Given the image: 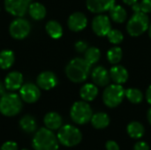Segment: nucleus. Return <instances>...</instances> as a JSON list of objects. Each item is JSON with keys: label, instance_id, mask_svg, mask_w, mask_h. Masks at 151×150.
<instances>
[{"label": "nucleus", "instance_id": "nucleus-1", "mask_svg": "<svg viewBox=\"0 0 151 150\" xmlns=\"http://www.w3.org/2000/svg\"><path fill=\"white\" fill-rule=\"evenodd\" d=\"M91 65L85 58L76 57L71 60L65 68L67 78L75 83H81L87 80L89 75Z\"/></svg>", "mask_w": 151, "mask_h": 150}, {"label": "nucleus", "instance_id": "nucleus-2", "mask_svg": "<svg viewBox=\"0 0 151 150\" xmlns=\"http://www.w3.org/2000/svg\"><path fill=\"white\" fill-rule=\"evenodd\" d=\"M32 146L35 150H58V140L52 130L43 127L35 134Z\"/></svg>", "mask_w": 151, "mask_h": 150}, {"label": "nucleus", "instance_id": "nucleus-3", "mask_svg": "<svg viewBox=\"0 0 151 150\" xmlns=\"http://www.w3.org/2000/svg\"><path fill=\"white\" fill-rule=\"evenodd\" d=\"M21 98L14 93H5L0 98V112L6 117L19 114L22 109Z\"/></svg>", "mask_w": 151, "mask_h": 150}, {"label": "nucleus", "instance_id": "nucleus-4", "mask_svg": "<svg viewBox=\"0 0 151 150\" xmlns=\"http://www.w3.org/2000/svg\"><path fill=\"white\" fill-rule=\"evenodd\" d=\"M150 27V19L147 13L135 12L127 25V30L131 36L136 37L142 34Z\"/></svg>", "mask_w": 151, "mask_h": 150}, {"label": "nucleus", "instance_id": "nucleus-5", "mask_svg": "<svg viewBox=\"0 0 151 150\" xmlns=\"http://www.w3.org/2000/svg\"><path fill=\"white\" fill-rule=\"evenodd\" d=\"M82 139L81 131L71 125L61 126L58 133V141L65 147H73L78 145Z\"/></svg>", "mask_w": 151, "mask_h": 150}, {"label": "nucleus", "instance_id": "nucleus-6", "mask_svg": "<svg viewBox=\"0 0 151 150\" xmlns=\"http://www.w3.org/2000/svg\"><path fill=\"white\" fill-rule=\"evenodd\" d=\"M125 89L120 84H112L108 86L103 94V100L104 104L110 108L119 106L125 96Z\"/></svg>", "mask_w": 151, "mask_h": 150}, {"label": "nucleus", "instance_id": "nucleus-7", "mask_svg": "<svg viewBox=\"0 0 151 150\" xmlns=\"http://www.w3.org/2000/svg\"><path fill=\"white\" fill-rule=\"evenodd\" d=\"M70 115L74 123L78 125H84L91 120L93 112L88 103L80 101L73 103L71 108Z\"/></svg>", "mask_w": 151, "mask_h": 150}, {"label": "nucleus", "instance_id": "nucleus-8", "mask_svg": "<svg viewBox=\"0 0 151 150\" xmlns=\"http://www.w3.org/2000/svg\"><path fill=\"white\" fill-rule=\"evenodd\" d=\"M30 30H31V26L29 22L22 18H18L13 21H12L9 27V32L11 36L17 40H21L26 38L29 34Z\"/></svg>", "mask_w": 151, "mask_h": 150}, {"label": "nucleus", "instance_id": "nucleus-9", "mask_svg": "<svg viewBox=\"0 0 151 150\" xmlns=\"http://www.w3.org/2000/svg\"><path fill=\"white\" fill-rule=\"evenodd\" d=\"M32 0H4V8L15 17H22L28 11Z\"/></svg>", "mask_w": 151, "mask_h": 150}, {"label": "nucleus", "instance_id": "nucleus-10", "mask_svg": "<svg viewBox=\"0 0 151 150\" xmlns=\"http://www.w3.org/2000/svg\"><path fill=\"white\" fill-rule=\"evenodd\" d=\"M19 95L20 98L27 103H33L38 101V99L41 96V91L37 86H35L33 83H26L21 86L19 88Z\"/></svg>", "mask_w": 151, "mask_h": 150}, {"label": "nucleus", "instance_id": "nucleus-11", "mask_svg": "<svg viewBox=\"0 0 151 150\" xmlns=\"http://www.w3.org/2000/svg\"><path fill=\"white\" fill-rule=\"evenodd\" d=\"M92 29L98 36H105L111 29V20L106 15H97L92 21Z\"/></svg>", "mask_w": 151, "mask_h": 150}, {"label": "nucleus", "instance_id": "nucleus-12", "mask_svg": "<svg viewBox=\"0 0 151 150\" xmlns=\"http://www.w3.org/2000/svg\"><path fill=\"white\" fill-rule=\"evenodd\" d=\"M37 86L43 90H50L57 86L58 78L52 72H42L36 79Z\"/></svg>", "mask_w": 151, "mask_h": 150}, {"label": "nucleus", "instance_id": "nucleus-13", "mask_svg": "<svg viewBox=\"0 0 151 150\" xmlns=\"http://www.w3.org/2000/svg\"><path fill=\"white\" fill-rule=\"evenodd\" d=\"M88 24V19L86 15L82 12H74L68 18L67 25L68 27L74 32H79L83 30Z\"/></svg>", "mask_w": 151, "mask_h": 150}, {"label": "nucleus", "instance_id": "nucleus-14", "mask_svg": "<svg viewBox=\"0 0 151 150\" xmlns=\"http://www.w3.org/2000/svg\"><path fill=\"white\" fill-rule=\"evenodd\" d=\"M115 5V0H87L88 9L94 13L110 11Z\"/></svg>", "mask_w": 151, "mask_h": 150}, {"label": "nucleus", "instance_id": "nucleus-15", "mask_svg": "<svg viewBox=\"0 0 151 150\" xmlns=\"http://www.w3.org/2000/svg\"><path fill=\"white\" fill-rule=\"evenodd\" d=\"M23 84V75L17 71L9 72L4 80V86L7 90L15 91L19 89Z\"/></svg>", "mask_w": 151, "mask_h": 150}, {"label": "nucleus", "instance_id": "nucleus-16", "mask_svg": "<svg viewBox=\"0 0 151 150\" xmlns=\"http://www.w3.org/2000/svg\"><path fill=\"white\" fill-rule=\"evenodd\" d=\"M92 80L97 86L105 87L110 82V72L104 66H96L92 71Z\"/></svg>", "mask_w": 151, "mask_h": 150}, {"label": "nucleus", "instance_id": "nucleus-17", "mask_svg": "<svg viewBox=\"0 0 151 150\" xmlns=\"http://www.w3.org/2000/svg\"><path fill=\"white\" fill-rule=\"evenodd\" d=\"M110 76L111 79L116 84H123L128 79V72L127 69L121 65H115L111 68L110 70Z\"/></svg>", "mask_w": 151, "mask_h": 150}, {"label": "nucleus", "instance_id": "nucleus-18", "mask_svg": "<svg viewBox=\"0 0 151 150\" xmlns=\"http://www.w3.org/2000/svg\"><path fill=\"white\" fill-rule=\"evenodd\" d=\"M44 125L50 130H58L62 126V118L57 112H49L44 117Z\"/></svg>", "mask_w": 151, "mask_h": 150}, {"label": "nucleus", "instance_id": "nucleus-19", "mask_svg": "<svg viewBox=\"0 0 151 150\" xmlns=\"http://www.w3.org/2000/svg\"><path fill=\"white\" fill-rule=\"evenodd\" d=\"M80 95H81V97L82 98V100H84L86 102H90V101H93L97 96L98 88L96 85L88 83V84H85L81 88Z\"/></svg>", "mask_w": 151, "mask_h": 150}, {"label": "nucleus", "instance_id": "nucleus-20", "mask_svg": "<svg viewBox=\"0 0 151 150\" xmlns=\"http://www.w3.org/2000/svg\"><path fill=\"white\" fill-rule=\"evenodd\" d=\"M28 13L35 20H41L46 15V9L42 4L34 2L31 3L28 7Z\"/></svg>", "mask_w": 151, "mask_h": 150}, {"label": "nucleus", "instance_id": "nucleus-21", "mask_svg": "<svg viewBox=\"0 0 151 150\" xmlns=\"http://www.w3.org/2000/svg\"><path fill=\"white\" fill-rule=\"evenodd\" d=\"M91 124L96 129H104L110 124V118L104 112H98L92 116Z\"/></svg>", "mask_w": 151, "mask_h": 150}, {"label": "nucleus", "instance_id": "nucleus-22", "mask_svg": "<svg viewBox=\"0 0 151 150\" xmlns=\"http://www.w3.org/2000/svg\"><path fill=\"white\" fill-rule=\"evenodd\" d=\"M46 32L53 39H58L63 34L62 26L56 20H50L45 26Z\"/></svg>", "mask_w": 151, "mask_h": 150}, {"label": "nucleus", "instance_id": "nucleus-23", "mask_svg": "<svg viewBox=\"0 0 151 150\" xmlns=\"http://www.w3.org/2000/svg\"><path fill=\"white\" fill-rule=\"evenodd\" d=\"M127 130L128 135L133 139H140L144 135V133H145L144 126L137 121L131 122L127 126Z\"/></svg>", "mask_w": 151, "mask_h": 150}, {"label": "nucleus", "instance_id": "nucleus-24", "mask_svg": "<svg viewBox=\"0 0 151 150\" xmlns=\"http://www.w3.org/2000/svg\"><path fill=\"white\" fill-rule=\"evenodd\" d=\"M14 63V53L10 50H4L0 52V68L6 70Z\"/></svg>", "mask_w": 151, "mask_h": 150}, {"label": "nucleus", "instance_id": "nucleus-25", "mask_svg": "<svg viewBox=\"0 0 151 150\" xmlns=\"http://www.w3.org/2000/svg\"><path fill=\"white\" fill-rule=\"evenodd\" d=\"M110 16L113 21L117 23H123L127 19V13L121 5H114L110 10Z\"/></svg>", "mask_w": 151, "mask_h": 150}, {"label": "nucleus", "instance_id": "nucleus-26", "mask_svg": "<svg viewBox=\"0 0 151 150\" xmlns=\"http://www.w3.org/2000/svg\"><path fill=\"white\" fill-rule=\"evenodd\" d=\"M19 126L24 132L27 133H31L35 132L36 129V121L34 118V117L30 115H26L20 119Z\"/></svg>", "mask_w": 151, "mask_h": 150}, {"label": "nucleus", "instance_id": "nucleus-27", "mask_svg": "<svg viewBox=\"0 0 151 150\" xmlns=\"http://www.w3.org/2000/svg\"><path fill=\"white\" fill-rule=\"evenodd\" d=\"M125 95L133 103H140L143 100V95L137 88H128L125 91Z\"/></svg>", "mask_w": 151, "mask_h": 150}, {"label": "nucleus", "instance_id": "nucleus-28", "mask_svg": "<svg viewBox=\"0 0 151 150\" xmlns=\"http://www.w3.org/2000/svg\"><path fill=\"white\" fill-rule=\"evenodd\" d=\"M122 50L119 47H113L110 49L107 52V58L109 62L112 65H116L120 62L122 58Z\"/></svg>", "mask_w": 151, "mask_h": 150}, {"label": "nucleus", "instance_id": "nucleus-29", "mask_svg": "<svg viewBox=\"0 0 151 150\" xmlns=\"http://www.w3.org/2000/svg\"><path fill=\"white\" fill-rule=\"evenodd\" d=\"M100 57H101V52L99 49L96 47L88 48V50L85 51V59L90 65H93L98 62V60L100 59Z\"/></svg>", "mask_w": 151, "mask_h": 150}, {"label": "nucleus", "instance_id": "nucleus-30", "mask_svg": "<svg viewBox=\"0 0 151 150\" xmlns=\"http://www.w3.org/2000/svg\"><path fill=\"white\" fill-rule=\"evenodd\" d=\"M132 8L134 12H151V0H142L141 3H136L132 5Z\"/></svg>", "mask_w": 151, "mask_h": 150}, {"label": "nucleus", "instance_id": "nucleus-31", "mask_svg": "<svg viewBox=\"0 0 151 150\" xmlns=\"http://www.w3.org/2000/svg\"><path fill=\"white\" fill-rule=\"evenodd\" d=\"M107 37L109 41L113 44H119L124 39L123 34L118 29H111L107 34Z\"/></svg>", "mask_w": 151, "mask_h": 150}, {"label": "nucleus", "instance_id": "nucleus-32", "mask_svg": "<svg viewBox=\"0 0 151 150\" xmlns=\"http://www.w3.org/2000/svg\"><path fill=\"white\" fill-rule=\"evenodd\" d=\"M1 150H18V145L13 141H6L2 145Z\"/></svg>", "mask_w": 151, "mask_h": 150}, {"label": "nucleus", "instance_id": "nucleus-33", "mask_svg": "<svg viewBox=\"0 0 151 150\" xmlns=\"http://www.w3.org/2000/svg\"><path fill=\"white\" fill-rule=\"evenodd\" d=\"M75 49L78 52H85L88 50V43L84 41H79L75 43Z\"/></svg>", "mask_w": 151, "mask_h": 150}, {"label": "nucleus", "instance_id": "nucleus-34", "mask_svg": "<svg viewBox=\"0 0 151 150\" xmlns=\"http://www.w3.org/2000/svg\"><path fill=\"white\" fill-rule=\"evenodd\" d=\"M134 150H150V147L149 145L144 142V141H138L135 145Z\"/></svg>", "mask_w": 151, "mask_h": 150}, {"label": "nucleus", "instance_id": "nucleus-35", "mask_svg": "<svg viewBox=\"0 0 151 150\" xmlns=\"http://www.w3.org/2000/svg\"><path fill=\"white\" fill-rule=\"evenodd\" d=\"M107 150H119V147L117 142L113 141H108L105 144Z\"/></svg>", "mask_w": 151, "mask_h": 150}, {"label": "nucleus", "instance_id": "nucleus-36", "mask_svg": "<svg viewBox=\"0 0 151 150\" xmlns=\"http://www.w3.org/2000/svg\"><path fill=\"white\" fill-rule=\"evenodd\" d=\"M146 99H147L148 103L151 104V85L149 87V88L147 89V92H146Z\"/></svg>", "mask_w": 151, "mask_h": 150}, {"label": "nucleus", "instance_id": "nucleus-37", "mask_svg": "<svg viewBox=\"0 0 151 150\" xmlns=\"http://www.w3.org/2000/svg\"><path fill=\"white\" fill-rule=\"evenodd\" d=\"M5 89H6V88H5L4 84L2 81H0V96L4 95L5 94Z\"/></svg>", "mask_w": 151, "mask_h": 150}, {"label": "nucleus", "instance_id": "nucleus-38", "mask_svg": "<svg viewBox=\"0 0 151 150\" xmlns=\"http://www.w3.org/2000/svg\"><path fill=\"white\" fill-rule=\"evenodd\" d=\"M123 2L128 5H133L134 4H136L138 2V0H123Z\"/></svg>", "mask_w": 151, "mask_h": 150}, {"label": "nucleus", "instance_id": "nucleus-39", "mask_svg": "<svg viewBox=\"0 0 151 150\" xmlns=\"http://www.w3.org/2000/svg\"><path fill=\"white\" fill-rule=\"evenodd\" d=\"M148 120H149L150 124L151 125V108L149 110V111H148Z\"/></svg>", "mask_w": 151, "mask_h": 150}, {"label": "nucleus", "instance_id": "nucleus-40", "mask_svg": "<svg viewBox=\"0 0 151 150\" xmlns=\"http://www.w3.org/2000/svg\"><path fill=\"white\" fill-rule=\"evenodd\" d=\"M149 35L151 38V25H150V27H149Z\"/></svg>", "mask_w": 151, "mask_h": 150}, {"label": "nucleus", "instance_id": "nucleus-41", "mask_svg": "<svg viewBox=\"0 0 151 150\" xmlns=\"http://www.w3.org/2000/svg\"><path fill=\"white\" fill-rule=\"evenodd\" d=\"M22 150H28V149H22Z\"/></svg>", "mask_w": 151, "mask_h": 150}]
</instances>
